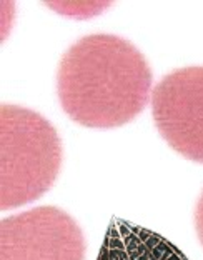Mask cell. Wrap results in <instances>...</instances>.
<instances>
[{"label": "cell", "mask_w": 203, "mask_h": 260, "mask_svg": "<svg viewBox=\"0 0 203 260\" xmlns=\"http://www.w3.org/2000/svg\"><path fill=\"white\" fill-rule=\"evenodd\" d=\"M65 114L90 128L133 120L152 97V70L128 40L110 34L82 37L65 52L57 72Z\"/></svg>", "instance_id": "1"}, {"label": "cell", "mask_w": 203, "mask_h": 260, "mask_svg": "<svg viewBox=\"0 0 203 260\" xmlns=\"http://www.w3.org/2000/svg\"><path fill=\"white\" fill-rule=\"evenodd\" d=\"M0 157V207L17 209L53 185L62 165V144L52 123L37 112L2 105Z\"/></svg>", "instance_id": "2"}, {"label": "cell", "mask_w": 203, "mask_h": 260, "mask_svg": "<svg viewBox=\"0 0 203 260\" xmlns=\"http://www.w3.org/2000/svg\"><path fill=\"white\" fill-rule=\"evenodd\" d=\"M80 225L57 207H35L0 223V260H83Z\"/></svg>", "instance_id": "3"}, {"label": "cell", "mask_w": 203, "mask_h": 260, "mask_svg": "<svg viewBox=\"0 0 203 260\" xmlns=\"http://www.w3.org/2000/svg\"><path fill=\"white\" fill-rule=\"evenodd\" d=\"M152 114L173 150L203 164V67L165 75L152 92Z\"/></svg>", "instance_id": "4"}, {"label": "cell", "mask_w": 203, "mask_h": 260, "mask_svg": "<svg viewBox=\"0 0 203 260\" xmlns=\"http://www.w3.org/2000/svg\"><path fill=\"white\" fill-rule=\"evenodd\" d=\"M97 260H188L168 239L123 218H112Z\"/></svg>", "instance_id": "5"}, {"label": "cell", "mask_w": 203, "mask_h": 260, "mask_svg": "<svg viewBox=\"0 0 203 260\" xmlns=\"http://www.w3.org/2000/svg\"><path fill=\"white\" fill-rule=\"evenodd\" d=\"M195 227H196V235L200 239V244L203 247V192L198 199V204H196V210H195Z\"/></svg>", "instance_id": "6"}]
</instances>
